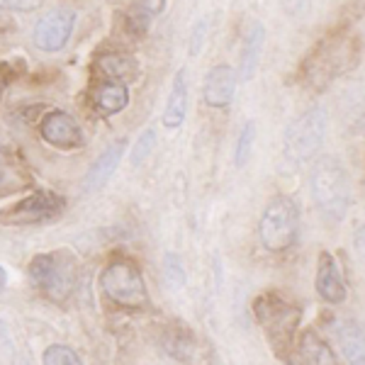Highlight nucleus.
Listing matches in <instances>:
<instances>
[{
    "label": "nucleus",
    "instance_id": "1",
    "mask_svg": "<svg viewBox=\"0 0 365 365\" xmlns=\"http://www.w3.org/2000/svg\"><path fill=\"white\" fill-rule=\"evenodd\" d=\"M358 58H361V42H358V37H353L349 32L329 34V37H324L314 46V51L304 61V83L314 88V91H324L339 76L356 68Z\"/></svg>",
    "mask_w": 365,
    "mask_h": 365
},
{
    "label": "nucleus",
    "instance_id": "2",
    "mask_svg": "<svg viewBox=\"0 0 365 365\" xmlns=\"http://www.w3.org/2000/svg\"><path fill=\"white\" fill-rule=\"evenodd\" d=\"M312 195L327 220H344L351 210V180L344 163L336 158L317 161L312 168Z\"/></svg>",
    "mask_w": 365,
    "mask_h": 365
},
{
    "label": "nucleus",
    "instance_id": "3",
    "mask_svg": "<svg viewBox=\"0 0 365 365\" xmlns=\"http://www.w3.org/2000/svg\"><path fill=\"white\" fill-rule=\"evenodd\" d=\"M29 280L54 302L71 297L76 287V263L66 253H42L29 263Z\"/></svg>",
    "mask_w": 365,
    "mask_h": 365
},
{
    "label": "nucleus",
    "instance_id": "4",
    "mask_svg": "<svg viewBox=\"0 0 365 365\" xmlns=\"http://www.w3.org/2000/svg\"><path fill=\"white\" fill-rule=\"evenodd\" d=\"M100 287H103L105 297L117 307L125 309H141L149 302L146 295V285L141 278L139 268L129 261H113L100 275Z\"/></svg>",
    "mask_w": 365,
    "mask_h": 365
},
{
    "label": "nucleus",
    "instance_id": "5",
    "mask_svg": "<svg viewBox=\"0 0 365 365\" xmlns=\"http://www.w3.org/2000/svg\"><path fill=\"white\" fill-rule=\"evenodd\" d=\"M297 227H299L297 205L290 197H275L261 217V227H258L261 244L270 253L287 251L297 239Z\"/></svg>",
    "mask_w": 365,
    "mask_h": 365
},
{
    "label": "nucleus",
    "instance_id": "6",
    "mask_svg": "<svg viewBox=\"0 0 365 365\" xmlns=\"http://www.w3.org/2000/svg\"><path fill=\"white\" fill-rule=\"evenodd\" d=\"M327 134V110L312 108L299 115L285 132V156L295 163L309 161L324 144Z\"/></svg>",
    "mask_w": 365,
    "mask_h": 365
},
{
    "label": "nucleus",
    "instance_id": "7",
    "mask_svg": "<svg viewBox=\"0 0 365 365\" xmlns=\"http://www.w3.org/2000/svg\"><path fill=\"white\" fill-rule=\"evenodd\" d=\"M256 319L270 334L275 344H285L292 339L299 322V309L292 307L278 292H266L256 299Z\"/></svg>",
    "mask_w": 365,
    "mask_h": 365
},
{
    "label": "nucleus",
    "instance_id": "8",
    "mask_svg": "<svg viewBox=\"0 0 365 365\" xmlns=\"http://www.w3.org/2000/svg\"><path fill=\"white\" fill-rule=\"evenodd\" d=\"M63 200L54 195L49 190H39L34 195L20 200L10 210L0 212V222L3 225H37V222L54 220L56 215H61Z\"/></svg>",
    "mask_w": 365,
    "mask_h": 365
},
{
    "label": "nucleus",
    "instance_id": "9",
    "mask_svg": "<svg viewBox=\"0 0 365 365\" xmlns=\"http://www.w3.org/2000/svg\"><path fill=\"white\" fill-rule=\"evenodd\" d=\"M76 25V13L66 8H56L51 13H46L42 20L34 27V44L42 51H58L63 49L73 32Z\"/></svg>",
    "mask_w": 365,
    "mask_h": 365
},
{
    "label": "nucleus",
    "instance_id": "10",
    "mask_svg": "<svg viewBox=\"0 0 365 365\" xmlns=\"http://www.w3.org/2000/svg\"><path fill=\"white\" fill-rule=\"evenodd\" d=\"M42 139L56 149H78L83 146V129L68 113H49L39 125Z\"/></svg>",
    "mask_w": 365,
    "mask_h": 365
},
{
    "label": "nucleus",
    "instance_id": "11",
    "mask_svg": "<svg viewBox=\"0 0 365 365\" xmlns=\"http://www.w3.org/2000/svg\"><path fill=\"white\" fill-rule=\"evenodd\" d=\"M317 292L329 304H341L346 299V285L339 273L336 258L327 251L319 256V266H317Z\"/></svg>",
    "mask_w": 365,
    "mask_h": 365
},
{
    "label": "nucleus",
    "instance_id": "12",
    "mask_svg": "<svg viewBox=\"0 0 365 365\" xmlns=\"http://www.w3.org/2000/svg\"><path fill=\"white\" fill-rule=\"evenodd\" d=\"M237 93V78H234V71L229 66H215L210 68L207 78L202 86V98L210 108H227L234 100Z\"/></svg>",
    "mask_w": 365,
    "mask_h": 365
},
{
    "label": "nucleus",
    "instance_id": "13",
    "mask_svg": "<svg viewBox=\"0 0 365 365\" xmlns=\"http://www.w3.org/2000/svg\"><path fill=\"white\" fill-rule=\"evenodd\" d=\"M263 46H266V27L263 22H251L249 32L244 37L241 44V54H239V76L241 81H251L258 71V61H261Z\"/></svg>",
    "mask_w": 365,
    "mask_h": 365
},
{
    "label": "nucleus",
    "instance_id": "14",
    "mask_svg": "<svg viewBox=\"0 0 365 365\" xmlns=\"http://www.w3.org/2000/svg\"><path fill=\"white\" fill-rule=\"evenodd\" d=\"M125 141H117L110 149L103 151V156H98V161L93 163L91 170H88L86 180H83V190L86 192H96L105 182L110 180V175L115 173V168L120 166V158L125 156Z\"/></svg>",
    "mask_w": 365,
    "mask_h": 365
},
{
    "label": "nucleus",
    "instance_id": "15",
    "mask_svg": "<svg viewBox=\"0 0 365 365\" xmlns=\"http://www.w3.org/2000/svg\"><path fill=\"white\" fill-rule=\"evenodd\" d=\"M96 66L105 78L120 81V83L137 81V76H139V61L129 54H122V51H108V54H100Z\"/></svg>",
    "mask_w": 365,
    "mask_h": 365
},
{
    "label": "nucleus",
    "instance_id": "16",
    "mask_svg": "<svg viewBox=\"0 0 365 365\" xmlns=\"http://www.w3.org/2000/svg\"><path fill=\"white\" fill-rule=\"evenodd\" d=\"M336 339L349 365H365V334L356 322H341L336 327Z\"/></svg>",
    "mask_w": 365,
    "mask_h": 365
},
{
    "label": "nucleus",
    "instance_id": "17",
    "mask_svg": "<svg viewBox=\"0 0 365 365\" xmlns=\"http://www.w3.org/2000/svg\"><path fill=\"white\" fill-rule=\"evenodd\" d=\"M187 115V81L185 71H178L173 78V88H170V98L166 103V113H163V125L168 129H175L182 125Z\"/></svg>",
    "mask_w": 365,
    "mask_h": 365
},
{
    "label": "nucleus",
    "instance_id": "18",
    "mask_svg": "<svg viewBox=\"0 0 365 365\" xmlns=\"http://www.w3.org/2000/svg\"><path fill=\"white\" fill-rule=\"evenodd\" d=\"M29 182H32V178L22 168V163L10 154H5V151H0V197L25 190Z\"/></svg>",
    "mask_w": 365,
    "mask_h": 365
},
{
    "label": "nucleus",
    "instance_id": "19",
    "mask_svg": "<svg viewBox=\"0 0 365 365\" xmlns=\"http://www.w3.org/2000/svg\"><path fill=\"white\" fill-rule=\"evenodd\" d=\"M93 103H96V108L103 115L122 113L129 103L127 86L120 83V81H105V83L96 91V96H93Z\"/></svg>",
    "mask_w": 365,
    "mask_h": 365
},
{
    "label": "nucleus",
    "instance_id": "20",
    "mask_svg": "<svg viewBox=\"0 0 365 365\" xmlns=\"http://www.w3.org/2000/svg\"><path fill=\"white\" fill-rule=\"evenodd\" d=\"M302 353L312 365H339L334 351L314 331H307L302 336Z\"/></svg>",
    "mask_w": 365,
    "mask_h": 365
},
{
    "label": "nucleus",
    "instance_id": "21",
    "mask_svg": "<svg viewBox=\"0 0 365 365\" xmlns=\"http://www.w3.org/2000/svg\"><path fill=\"white\" fill-rule=\"evenodd\" d=\"M253 139H256V125L253 122H246L239 132L237 139V149H234V166L244 168L249 163V158L253 154Z\"/></svg>",
    "mask_w": 365,
    "mask_h": 365
},
{
    "label": "nucleus",
    "instance_id": "22",
    "mask_svg": "<svg viewBox=\"0 0 365 365\" xmlns=\"http://www.w3.org/2000/svg\"><path fill=\"white\" fill-rule=\"evenodd\" d=\"M42 361H44V365H83L81 363V358L76 356L68 346H61V344L49 346V349L44 351Z\"/></svg>",
    "mask_w": 365,
    "mask_h": 365
},
{
    "label": "nucleus",
    "instance_id": "23",
    "mask_svg": "<svg viewBox=\"0 0 365 365\" xmlns=\"http://www.w3.org/2000/svg\"><path fill=\"white\" fill-rule=\"evenodd\" d=\"M154 146H156V132H154V129H146L141 137H137V144H134V151H132V163H134V166L144 163L146 156L154 151Z\"/></svg>",
    "mask_w": 365,
    "mask_h": 365
},
{
    "label": "nucleus",
    "instance_id": "24",
    "mask_svg": "<svg viewBox=\"0 0 365 365\" xmlns=\"http://www.w3.org/2000/svg\"><path fill=\"white\" fill-rule=\"evenodd\" d=\"M166 275H168V282L170 287H182L185 282V275H182V266H180V258L168 253L166 256Z\"/></svg>",
    "mask_w": 365,
    "mask_h": 365
},
{
    "label": "nucleus",
    "instance_id": "25",
    "mask_svg": "<svg viewBox=\"0 0 365 365\" xmlns=\"http://www.w3.org/2000/svg\"><path fill=\"white\" fill-rule=\"evenodd\" d=\"M205 37H207V20H200L195 29H192V37H190V56H197L202 51Z\"/></svg>",
    "mask_w": 365,
    "mask_h": 365
},
{
    "label": "nucleus",
    "instance_id": "26",
    "mask_svg": "<svg viewBox=\"0 0 365 365\" xmlns=\"http://www.w3.org/2000/svg\"><path fill=\"white\" fill-rule=\"evenodd\" d=\"M39 5H42V0H0V8L22 10V13H29V10H37Z\"/></svg>",
    "mask_w": 365,
    "mask_h": 365
},
{
    "label": "nucleus",
    "instance_id": "27",
    "mask_svg": "<svg viewBox=\"0 0 365 365\" xmlns=\"http://www.w3.org/2000/svg\"><path fill=\"white\" fill-rule=\"evenodd\" d=\"M353 246H356V253L358 258L365 263V225L356 232V239H353Z\"/></svg>",
    "mask_w": 365,
    "mask_h": 365
},
{
    "label": "nucleus",
    "instance_id": "28",
    "mask_svg": "<svg viewBox=\"0 0 365 365\" xmlns=\"http://www.w3.org/2000/svg\"><path fill=\"white\" fill-rule=\"evenodd\" d=\"M141 5H144L149 13H161L163 5H166V0H141Z\"/></svg>",
    "mask_w": 365,
    "mask_h": 365
},
{
    "label": "nucleus",
    "instance_id": "29",
    "mask_svg": "<svg viewBox=\"0 0 365 365\" xmlns=\"http://www.w3.org/2000/svg\"><path fill=\"white\" fill-rule=\"evenodd\" d=\"M5 282H8V273H5V268H0V290L5 287Z\"/></svg>",
    "mask_w": 365,
    "mask_h": 365
},
{
    "label": "nucleus",
    "instance_id": "30",
    "mask_svg": "<svg viewBox=\"0 0 365 365\" xmlns=\"http://www.w3.org/2000/svg\"><path fill=\"white\" fill-rule=\"evenodd\" d=\"M0 91H3V86H0Z\"/></svg>",
    "mask_w": 365,
    "mask_h": 365
}]
</instances>
